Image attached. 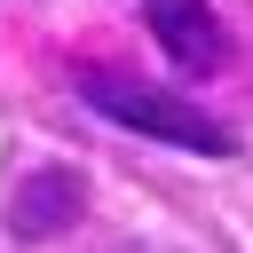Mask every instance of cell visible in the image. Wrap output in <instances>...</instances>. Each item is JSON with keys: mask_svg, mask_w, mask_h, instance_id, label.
<instances>
[{"mask_svg": "<svg viewBox=\"0 0 253 253\" xmlns=\"http://www.w3.org/2000/svg\"><path fill=\"white\" fill-rule=\"evenodd\" d=\"M79 103L103 111L111 126L142 134V142H166V150H198V158H229L237 150V134L198 95H174V87L134 79V71H79Z\"/></svg>", "mask_w": 253, "mask_h": 253, "instance_id": "cell-1", "label": "cell"}, {"mask_svg": "<svg viewBox=\"0 0 253 253\" xmlns=\"http://www.w3.org/2000/svg\"><path fill=\"white\" fill-rule=\"evenodd\" d=\"M79 213H87V174H79V166H32V174L8 190V237H16V245H47V237H63Z\"/></svg>", "mask_w": 253, "mask_h": 253, "instance_id": "cell-2", "label": "cell"}, {"mask_svg": "<svg viewBox=\"0 0 253 253\" xmlns=\"http://www.w3.org/2000/svg\"><path fill=\"white\" fill-rule=\"evenodd\" d=\"M142 24L174 71H221L229 63V32H221L213 0H142Z\"/></svg>", "mask_w": 253, "mask_h": 253, "instance_id": "cell-3", "label": "cell"}]
</instances>
